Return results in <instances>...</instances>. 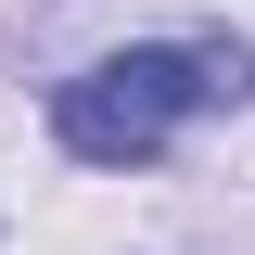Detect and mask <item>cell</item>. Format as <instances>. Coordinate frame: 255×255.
<instances>
[{"mask_svg":"<svg viewBox=\"0 0 255 255\" xmlns=\"http://www.w3.org/2000/svg\"><path fill=\"white\" fill-rule=\"evenodd\" d=\"M255 90V51L243 38H204V51H102L90 77H64L51 128L77 166H153L166 140H179V115H204V102H243Z\"/></svg>","mask_w":255,"mask_h":255,"instance_id":"6da1fadb","label":"cell"}]
</instances>
